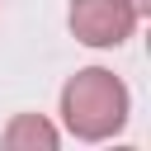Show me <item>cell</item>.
<instances>
[{"label":"cell","mask_w":151,"mask_h":151,"mask_svg":"<svg viewBox=\"0 0 151 151\" xmlns=\"http://www.w3.org/2000/svg\"><path fill=\"white\" fill-rule=\"evenodd\" d=\"M61 137H57V127L47 123V118H38V113H14L9 118V127H5V146L9 151H52Z\"/></svg>","instance_id":"3957f363"},{"label":"cell","mask_w":151,"mask_h":151,"mask_svg":"<svg viewBox=\"0 0 151 151\" xmlns=\"http://www.w3.org/2000/svg\"><path fill=\"white\" fill-rule=\"evenodd\" d=\"M127 113H132V94H127V85H123L113 71H104V66H85V71H76V76L61 85V123H66V132L80 137V142H104V137H113V132L127 123Z\"/></svg>","instance_id":"6da1fadb"},{"label":"cell","mask_w":151,"mask_h":151,"mask_svg":"<svg viewBox=\"0 0 151 151\" xmlns=\"http://www.w3.org/2000/svg\"><path fill=\"white\" fill-rule=\"evenodd\" d=\"M66 24L85 47H123L142 19L127 0H71Z\"/></svg>","instance_id":"7a4b0ae2"},{"label":"cell","mask_w":151,"mask_h":151,"mask_svg":"<svg viewBox=\"0 0 151 151\" xmlns=\"http://www.w3.org/2000/svg\"><path fill=\"white\" fill-rule=\"evenodd\" d=\"M127 5L137 9V19H146V14H151V0H127Z\"/></svg>","instance_id":"277c9868"}]
</instances>
